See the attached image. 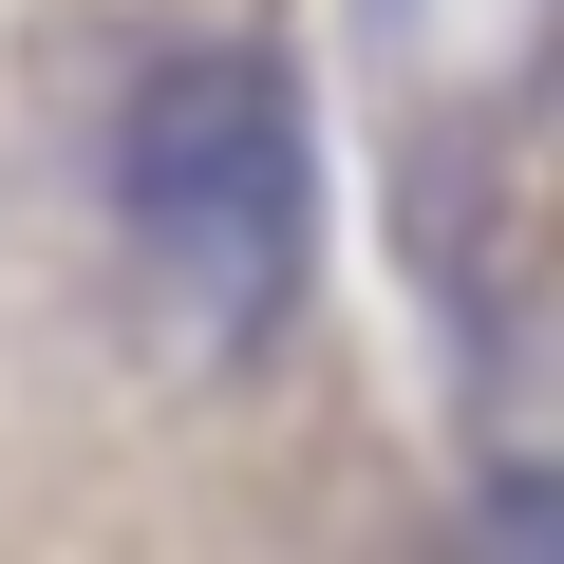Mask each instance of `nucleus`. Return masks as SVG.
Instances as JSON below:
<instances>
[{
    "instance_id": "nucleus-1",
    "label": "nucleus",
    "mask_w": 564,
    "mask_h": 564,
    "mask_svg": "<svg viewBox=\"0 0 564 564\" xmlns=\"http://www.w3.org/2000/svg\"><path fill=\"white\" fill-rule=\"evenodd\" d=\"M113 188H132V245L170 263L188 339H263V321H282V282H302V226H321L282 57H170V76L132 95Z\"/></svg>"
}]
</instances>
